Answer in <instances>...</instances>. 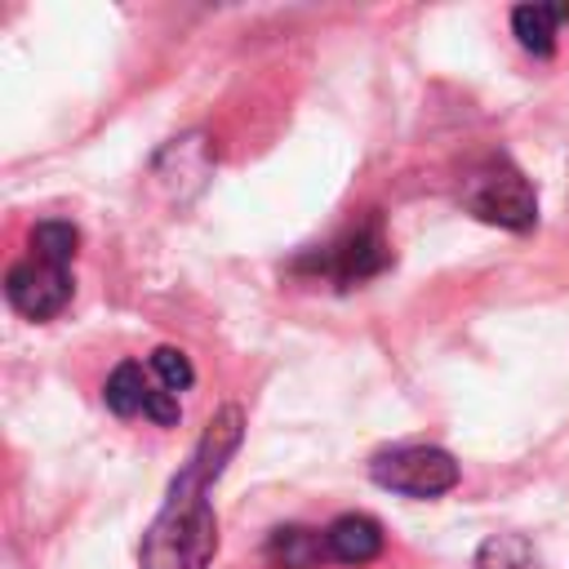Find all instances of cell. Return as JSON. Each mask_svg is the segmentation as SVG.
Segmentation results:
<instances>
[{"label":"cell","mask_w":569,"mask_h":569,"mask_svg":"<svg viewBox=\"0 0 569 569\" xmlns=\"http://www.w3.org/2000/svg\"><path fill=\"white\" fill-rule=\"evenodd\" d=\"M458 200L471 218L507 231H529L538 222V196L507 156H480L476 164H467L458 182Z\"/></svg>","instance_id":"cell-3"},{"label":"cell","mask_w":569,"mask_h":569,"mask_svg":"<svg viewBox=\"0 0 569 569\" xmlns=\"http://www.w3.org/2000/svg\"><path fill=\"white\" fill-rule=\"evenodd\" d=\"M102 405L116 418H151L156 427H173L182 418V405L169 387H160V378L151 373V365L142 360H120L102 387Z\"/></svg>","instance_id":"cell-6"},{"label":"cell","mask_w":569,"mask_h":569,"mask_svg":"<svg viewBox=\"0 0 569 569\" xmlns=\"http://www.w3.org/2000/svg\"><path fill=\"white\" fill-rule=\"evenodd\" d=\"M147 365H151V373L160 378V387H169L173 396H182V391L196 382V369H191L187 351H178V347H156Z\"/></svg>","instance_id":"cell-11"},{"label":"cell","mask_w":569,"mask_h":569,"mask_svg":"<svg viewBox=\"0 0 569 569\" xmlns=\"http://www.w3.org/2000/svg\"><path fill=\"white\" fill-rule=\"evenodd\" d=\"M80 249V231L67 218H44L31 227V249L4 271V298L27 320H53L71 302V262Z\"/></svg>","instance_id":"cell-2"},{"label":"cell","mask_w":569,"mask_h":569,"mask_svg":"<svg viewBox=\"0 0 569 569\" xmlns=\"http://www.w3.org/2000/svg\"><path fill=\"white\" fill-rule=\"evenodd\" d=\"M262 556H267L271 569H320V565H333L329 547H325V529H307V525L271 529Z\"/></svg>","instance_id":"cell-8"},{"label":"cell","mask_w":569,"mask_h":569,"mask_svg":"<svg viewBox=\"0 0 569 569\" xmlns=\"http://www.w3.org/2000/svg\"><path fill=\"white\" fill-rule=\"evenodd\" d=\"M476 569H538V556L520 533H493L480 542Z\"/></svg>","instance_id":"cell-10"},{"label":"cell","mask_w":569,"mask_h":569,"mask_svg":"<svg viewBox=\"0 0 569 569\" xmlns=\"http://www.w3.org/2000/svg\"><path fill=\"white\" fill-rule=\"evenodd\" d=\"M391 267V240L382 231V213L369 209L360 222H351L338 240H329L325 249H311L307 258L293 262V271H311V276H325L333 280L338 289H351L378 271Z\"/></svg>","instance_id":"cell-4"},{"label":"cell","mask_w":569,"mask_h":569,"mask_svg":"<svg viewBox=\"0 0 569 569\" xmlns=\"http://www.w3.org/2000/svg\"><path fill=\"white\" fill-rule=\"evenodd\" d=\"M369 480L405 498H440L458 485V462L436 445H391L369 458Z\"/></svg>","instance_id":"cell-5"},{"label":"cell","mask_w":569,"mask_h":569,"mask_svg":"<svg viewBox=\"0 0 569 569\" xmlns=\"http://www.w3.org/2000/svg\"><path fill=\"white\" fill-rule=\"evenodd\" d=\"M325 547H329V560L333 565H369L382 556L387 538H382V525L365 511H347L338 516L329 529H325Z\"/></svg>","instance_id":"cell-7"},{"label":"cell","mask_w":569,"mask_h":569,"mask_svg":"<svg viewBox=\"0 0 569 569\" xmlns=\"http://www.w3.org/2000/svg\"><path fill=\"white\" fill-rule=\"evenodd\" d=\"M560 22H569V4H516L511 9V31H516L520 49L533 53V58H551L556 53Z\"/></svg>","instance_id":"cell-9"},{"label":"cell","mask_w":569,"mask_h":569,"mask_svg":"<svg viewBox=\"0 0 569 569\" xmlns=\"http://www.w3.org/2000/svg\"><path fill=\"white\" fill-rule=\"evenodd\" d=\"M240 436H244V413L236 405H222L204 422L191 458L182 462V471L164 493V507L142 533V569H213L218 520L209 507V489L222 476L227 458L240 449Z\"/></svg>","instance_id":"cell-1"}]
</instances>
